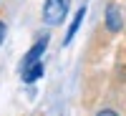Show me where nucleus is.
I'll return each mask as SVG.
<instances>
[{
  "instance_id": "1",
  "label": "nucleus",
  "mask_w": 126,
  "mask_h": 116,
  "mask_svg": "<svg viewBox=\"0 0 126 116\" xmlns=\"http://www.w3.org/2000/svg\"><path fill=\"white\" fill-rule=\"evenodd\" d=\"M46 43H48V35H43L38 43L23 56V63H20V76H23L25 83H33L43 76V53H46Z\"/></svg>"
},
{
  "instance_id": "2",
  "label": "nucleus",
  "mask_w": 126,
  "mask_h": 116,
  "mask_svg": "<svg viewBox=\"0 0 126 116\" xmlns=\"http://www.w3.org/2000/svg\"><path fill=\"white\" fill-rule=\"evenodd\" d=\"M68 3L71 0H46L43 3V20L48 25H61L66 13H68Z\"/></svg>"
},
{
  "instance_id": "3",
  "label": "nucleus",
  "mask_w": 126,
  "mask_h": 116,
  "mask_svg": "<svg viewBox=\"0 0 126 116\" xmlns=\"http://www.w3.org/2000/svg\"><path fill=\"white\" fill-rule=\"evenodd\" d=\"M121 23H124V20H121L119 8H116V5H111V8L106 10V25H109V30H111V33H116V30L121 28Z\"/></svg>"
},
{
  "instance_id": "4",
  "label": "nucleus",
  "mask_w": 126,
  "mask_h": 116,
  "mask_svg": "<svg viewBox=\"0 0 126 116\" xmlns=\"http://www.w3.org/2000/svg\"><path fill=\"white\" fill-rule=\"evenodd\" d=\"M83 15H86V5L76 10V18H73V23H71V28H68V33H66V43H71V40H73V35H76V30H78V25L83 23Z\"/></svg>"
},
{
  "instance_id": "5",
  "label": "nucleus",
  "mask_w": 126,
  "mask_h": 116,
  "mask_svg": "<svg viewBox=\"0 0 126 116\" xmlns=\"http://www.w3.org/2000/svg\"><path fill=\"white\" fill-rule=\"evenodd\" d=\"M96 116H119V114H116V111H109V109H103V111H98Z\"/></svg>"
},
{
  "instance_id": "6",
  "label": "nucleus",
  "mask_w": 126,
  "mask_h": 116,
  "mask_svg": "<svg viewBox=\"0 0 126 116\" xmlns=\"http://www.w3.org/2000/svg\"><path fill=\"white\" fill-rule=\"evenodd\" d=\"M3 38H5V23L0 20V43H3Z\"/></svg>"
}]
</instances>
